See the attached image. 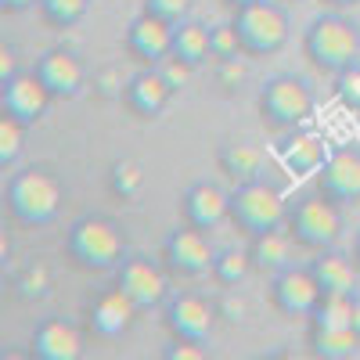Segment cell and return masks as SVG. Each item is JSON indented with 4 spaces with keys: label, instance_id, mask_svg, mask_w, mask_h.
<instances>
[{
    "label": "cell",
    "instance_id": "cell-1",
    "mask_svg": "<svg viewBox=\"0 0 360 360\" xmlns=\"http://www.w3.org/2000/svg\"><path fill=\"white\" fill-rule=\"evenodd\" d=\"M65 256L86 274H112L127 259V234L112 217L86 213L65 231Z\"/></svg>",
    "mask_w": 360,
    "mask_h": 360
},
{
    "label": "cell",
    "instance_id": "cell-2",
    "mask_svg": "<svg viewBox=\"0 0 360 360\" xmlns=\"http://www.w3.org/2000/svg\"><path fill=\"white\" fill-rule=\"evenodd\" d=\"M303 58L324 76L360 65V25L342 11H324L303 29Z\"/></svg>",
    "mask_w": 360,
    "mask_h": 360
},
{
    "label": "cell",
    "instance_id": "cell-3",
    "mask_svg": "<svg viewBox=\"0 0 360 360\" xmlns=\"http://www.w3.org/2000/svg\"><path fill=\"white\" fill-rule=\"evenodd\" d=\"M314 108H317V98L310 83L295 72L270 76L256 94V115L270 134H288L295 127H307L314 119Z\"/></svg>",
    "mask_w": 360,
    "mask_h": 360
},
{
    "label": "cell",
    "instance_id": "cell-4",
    "mask_svg": "<svg viewBox=\"0 0 360 360\" xmlns=\"http://www.w3.org/2000/svg\"><path fill=\"white\" fill-rule=\"evenodd\" d=\"M62 184L58 176L44 166H25V169H15L11 180H8V191H4V202H8V213L25 224V227H47L58 220L62 213Z\"/></svg>",
    "mask_w": 360,
    "mask_h": 360
},
{
    "label": "cell",
    "instance_id": "cell-5",
    "mask_svg": "<svg viewBox=\"0 0 360 360\" xmlns=\"http://www.w3.org/2000/svg\"><path fill=\"white\" fill-rule=\"evenodd\" d=\"M288 234L295 238L299 249L307 252H321V249H335L339 238L346 231V217L342 205L328 195H303L288 202V220H285Z\"/></svg>",
    "mask_w": 360,
    "mask_h": 360
},
{
    "label": "cell",
    "instance_id": "cell-6",
    "mask_svg": "<svg viewBox=\"0 0 360 360\" xmlns=\"http://www.w3.org/2000/svg\"><path fill=\"white\" fill-rule=\"evenodd\" d=\"M231 22L242 37V47L249 58H270L288 47L292 40V18L274 0H256V4L231 11Z\"/></svg>",
    "mask_w": 360,
    "mask_h": 360
},
{
    "label": "cell",
    "instance_id": "cell-7",
    "mask_svg": "<svg viewBox=\"0 0 360 360\" xmlns=\"http://www.w3.org/2000/svg\"><path fill=\"white\" fill-rule=\"evenodd\" d=\"M288 220V198L281 195L278 184L256 176L249 184H234L231 191V224L242 234H259L270 227H285Z\"/></svg>",
    "mask_w": 360,
    "mask_h": 360
},
{
    "label": "cell",
    "instance_id": "cell-8",
    "mask_svg": "<svg viewBox=\"0 0 360 360\" xmlns=\"http://www.w3.org/2000/svg\"><path fill=\"white\" fill-rule=\"evenodd\" d=\"M159 259L166 266V274L176 278V281H191V278H202L213 270V259H217V249L209 242V231L195 227V224H180L173 227L166 238H162V249H159Z\"/></svg>",
    "mask_w": 360,
    "mask_h": 360
},
{
    "label": "cell",
    "instance_id": "cell-9",
    "mask_svg": "<svg viewBox=\"0 0 360 360\" xmlns=\"http://www.w3.org/2000/svg\"><path fill=\"white\" fill-rule=\"evenodd\" d=\"M115 288H123L137 310H152V307H162L169 299V274L162 259H152V256H127L115 270Z\"/></svg>",
    "mask_w": 360,
    "mask_h": 360
},
{
    "label": "cell",
    "instance_id": "cell-10",
    "mask_svg": "<svg viewBox=\"0 0 360 360\" xmlns=\"http://www.w3.org/2000/svg\"><path fill=\"white\" fill-rule=\"evenodd\" d=\"M217 303H209L198 292H176L162 303V324L173 339H188V342H209L217 324Z\"/></svg>",
    "mask_w": 360,
    "mask_h": 360
},
{
    "label": "cell",
    "instance_id": "cell-11",
    "mask_svg": "<svg viewBox=\"0 0 360 360\" xmlns=\"http://www.w3.org/2000/svg\"><path fill=\"white\" fill-rule=\"evenodd\" d=\"M321 285L314 278L310 263L299 266V263H288L285 270H278L270 278V307L285 317H310L314 307L321 303Z\"/></svg>",
    "mask_w": 360,
    "mask_h": 360
},
{
    "label": "cell",
    "instance_id": "cell-12",
    "mask_svg": "<svg viewBox=\"0 0 360 360\" xmlns=\"http://www.w3.org/2000/svg\"><path fill=\"white\" fill-rule=\"evenodd\" d=\"M123 44H127V54L134 58L141 69H155V65H162L166 58L173 54V25L155 18V15H148V11H141L127 25Z\"/></svg>",
    "mask_w": 360,
    "mask_h": 360
},
{
    "label": "cell",
    "instance_id": "cell-13",
    "mask_svg": "<svg viewBox=\"0 0 360 360\" xmlns=\"http://www.w3.org/2000/svg\"><path fill=\"white\" fill-rule=\"evenodd\" d=\"M33 72H37V79L47 86V94H51L54 101H72V98L83 94V86H86V69H83V62H79L72 51H65V47L44 51V54L37 58Z\"/></svg>",
    "mask_w": 360,
    "mask_h": 360
},
{
    "label": "cell",
    "instance_id": "cell-14",
    "mask_svg": "<svg viewBox=\"0 0 360 360\" xmlns=\"http://www.w3.org/2000/svg\"><path fill=\"white\" fill-rule=\"evenodd\" d=\"M317 191L335 198L339 205L360 202V148L346 144L324 159V166L317 169Z\"/></svg>",
    "mask_w": 360,
    "mask_h": 360
},
{
    "label": "cell",
    "instance_id": "cell-15",
    "mask_svg": "<svg viewBox=\"0 0 360 360\" xmlns=\"http://www.w3.org/2000/svg\"><path fill=\"white\" fill-rule=\"evenodd\" d=\"M180 217L202 231H217L231 220V191H224L217 180H195L180 195Z\"/></svg>",
    "mask_w": 360,
    "mask_h": 360
},
{
    "label": "cell",
    "instance_id": "cell-16",
    "mask_svg": "<svg viewBox=\"0 0 360 360\" xmlns=\"http://www.w3.org/2000/svg\"><path fill=\"white\" fill-rule=\"evenodd\" d=\"M51 94L47 86L37 79V72H18L8 83H0V112H8L15 119H22L25 127L40 123L51 108Z\"/></svg>",
    "mask_w": 360,
    "mask_h": 360
},
{
    "label": "cell",
    "instance_id": "cell-17",
    "mask_svg": "<svg viewBox=\"0 0 360 360\" xmlns=\"http://www.w3.org/2000/svg\"><path fill=\"white\" fill-rule=\"evenodd\" d=\"M176 90L169 86V79L162 76V69H141L127 79V90H123V105L137 115V119H159L169 101H173Z\"/></svg>",
    "mask_w": 360,
    "mask_h": 360
},
{
    "label": "cell",
    "instance_id": "cell-18",
    "mask_svg": "<svg viewBox=\"0 0 360 360\" xmlns=\"http://www.w3.org/2000/svg\"><path fill=\"white\" fill-rule=\"evenodd\" d=\"M332 155L328 152V141L317 134V130H307V127H295L288 134H281V144H278V162L292 173V176H310L324 166V159Z\"/></svg>",
    "mask_w": 360,
    "mask_h": 360
},
{
    "label": "cell",
    "instance_id": "cell-19",
    "mask_svg": "<svg viewBox=\"0 0 360 360\" xmlns=\"http://www.w3.org/2000/svg\"><path fill=\"white\" fill-rule=\"evenodd\" d=\"M29 349H33L37 360H79L83 339H79L72 321H65V317H44L33 328Z\"/></svg>",
    "mask_w": 360,
    "mask_h": 360
},
{
    "label": "cell",
    "instance_id": "cell-20",
    "mask_svg": "<svg viewBox=\"0 0 360 360\" xmlns=\"http://www.w3.org/2000/svg\"><path fill=\"white\" fill-rule=\"evenodd\" d=\"M90 328H94V335L101 339H119L130 332V324L137 317V303L123 292V288H105L94 303H90Z\"/></svg>",
    "mask_w": 360,
    "mask_h": 360
},
{
    "label": "cell",
    "instance_id": "cell-21",
    "mask_svg": "<svg viewBox=\"0 0 360 360\" xmlns=\"http://www.w3.org/2000/svg\"><path fill=\"white\" fill-rule=\"evenodd\" d=\"M310 270L324 295H356V256H346L339 249H321L314 252Z\"/></svg>",
    "mask_w": 360,
    "mask_h": 360
},
{
    "label": "cell",
    "instance_id": "cell-22",
    "mask_svg": "<svg viewBox=\"0 0 360 360\" xmlns=\"http://www.w3.org/2000/svg\"><path fill=\"white\" fill-rule=\"evenodd\" d=\"M292 245L295 238L288 234V227H270L249 238V259L256 266V274L274 278L278 270H285L292 263Z\"/></svg>",
    "mask_w": 360,
    "mask_h": 360
},
{
    "label": "cell",
    "instance_id": "cell-23",
    "mask_svg": "<svg viewBox=\"0 0 360 360\" xmlns=\"http://www.w3.org/2000/svg\"><path fill=\"white\" fill-rule=\"evenodd\" d=\"M217 166L231 184H249L263 173V152L249 141H231L217 152Z\"/></svg>",
    "mask_w": 360,
    "mask_h": 360
},
{
    "label": "cell",
    "instance_id": "cell-24",
    "mask_svg": "<svg viewBox=\"0 0 360 360\" xmlns=\"http://www.w3.org/2000/svg\"><path fill=\"white\" fill-rule=\"evenodd\" d=\"M173 54L184 58L195 69L213 62V25H202L195 18H184L180 25H173Z\"/></svg>",
    "mask_w": 360,
    "mask_h": 360
},
{
    "label": "cell",
    "instance_id": "cell-25",
    "mask_svg": "<svg viewBox=\"0 0 360 360\" xmlns=\"http://www.w3.org/2000/svg\"><path fill=\"white\" fill-rule=\"evenodd\" d=\"M307 346H310V353L317 360H349L360 349V335L353 332L349 324H342V328H317V324H310Z\"/></svg>",
    "mask_w": 360,
    "mask_h": 360
},
{
    "label": "cell",
    "instance_id": "cell-26",
    "mask_svg": "<svg viewBox=\"0 0 360 360\" xmlns=\"http://www.w3.org/2000/svg\"><path fill=\"white\" fill-rule=\"evenodd\" d=\"M252 270H256V266H252V259H249V249H220L209 274H213V281H217L220 288H242Z\"/></svg>",
    "mask_w": 360,
    "mask_h": 360
},
{
    "label": "cell",
    "instance_id": "cell-27",
    "mask_svg": "<svg viewBox=\"0 0 360 360\" xmlns=\"http://www.w3.org/2000/svg\"><path fill=\"white\" fill-rule=\"evenodd\" d=\"M353 303H356V295H321V303L314 307V314L307 321L317 328H342L353 321Z\"/></svg>",
    "mask_w": 360,
    "mask_h": 360
},
{
    "label": "cell",
    "instance_id": "cell-28",
    "mask_svg": "<svg viewBox=\"0 0 360 360\" xmlns=\"http://www.w3.org/2000/svg\"><path fill=\"white\" fill-rule=\"evenodd\" d=\"M86 8H90V0H40V4H37L40 18H44L47 25H54V29H72V25H79L83 15H86Z\"/></svg>",
    "mask_w": 360,
    "mask_h": 360
},
{
    "label": "cell",
    "instance_id": "cell-29",
    "mask_svg": "<svg viewBox=\"0 0 360 360\" xmlns=\"http://www.w3.org/2000/svg\"><path fill=\"white\" fill-rule=\"evenodd\" d=\"M15 292L25 303H40V299L51 295V270L44 263H25L15 274Z\"/></svg>",
    "mask_w": 360,
    "mask_h": 360
},
{
    "label": "cell",
    "instance_id": "cell-30",
    "mask_svg": "<svg viewBox=\"0 0 360 360\" xmlns=\"http://www.w3.org/2000/svg\"><path fill=\"white\" fill-rule=\"evenodd\" d=\"M25 123L22 119H15V115H0V169H11L15 162H18V155H22V148H25Z\"/></svg>",
    "mask_w": 360,
    "mask_h": 360
},
{
    "label": "cell",
    "instance_id": "cell-31",
    "mask_svg": "<svg viewBox=\"0 0 360 360\" xmlns=\"http://www.w3.org/2000/svg\"><path fill=\"white\" fill-rule=\"evenodd\" d=\"M141 188H144V169L134 159H119L108 173V191L115 198H134Z\"/></svg>",
    "mask_w": 360,
    "mask_h": 360
},
{
    "label": "cell",
    "instance_id": "cell-32",
    "mask_svg": "<svg viewBox=\"0 0 360 360\" xmlns=\"http://www.w3.org/2000/svg\"><path fill=\"white\" fill-rule=\"evenodd\" d=\"M238 54H245V47H242L234 22L213 25V62H227V58H238Z\"/></svg>",
    "mask_w": 360,
    "mask_h": 360
},
{
    "label": "cell",
    "instance_id": "cell-33",
    "mask_svg": "<svg viewBox=\"0 0 360 360\" xmlns=\"http://www.w3.org/2000/svg\"><path fill=\"white\" fill-rule=\"evenodd\" d=\"M191 8H195V0H144V8L148 15H155L169 25H180L184 18H191Z\"/></svg>",
    "mask_w": 360,
    "mask_h": 360
},
{
    "label": "cell",
    "instance_id": "cell-34",
    "mask_svg": "<svg viewBox=\"0 0 360 360\" xmlns=\"http://www.w3.org/2000/svg\"><path fill=\"white\" fill-rule=\"evenodd\" d=\"M123 90H127V79H123V69H115V65H105L94 72V94L101 101H112V98H123Z\"/></svg>",
    "mask_w": 360,
    "mask_h": 360
},
{
    "label": "cell",
    "instance_id": "cell-35",
    "mask_svg": "<svg viewBox=\"0 0 360 360\" xmlns=\"http://www.w3.org/2000/svg\"><path fill=\"white\" fill-rule=\"evenodd\" d=\"M249 54H238V58H227V62H217V83L224 90H234V86H242L245 76H249V62H245Z\"/></svg>",
    "mask_w": 360,
    "mask_h": 360
},
{
    "label": "cell",
    "instance_id": "cell-36",
    "mask_svg": "<svg viewBox=\"0 0 360 360\" xmlns=\"http://www.w3.org/2000/svg\"><path fill=\"white\" fill-rule=\"evenodd\" d=\"M159 69H162V76L169 79V86L176 90V94H180V90H184V86L191 83V76H195V65H188L184 58H176V54H169Z\"/></svg>",
    "mask_w": 360,
    "mask_h": 360
},
{
    "label": "cell",
    "instance_id": "cell-37",
    "mask_svg": "<svg viewBox=\"0 0 360 360\" xmlns=\"http://www.w3.org/2000/svg\"><path fill=\"white\" fill-rule=\"evenodd\" d=\"M335 79H339L335 94L342 98V105H346V108H360V65H353V69L339 72Z\"/></svg>",
    "mask_w": 360,
    "mask_h": 360
},
{
    "label": "cell",
    "instance_id": "cell-38",
    "mask_svg": "<svg viewBox=\"0 0 360 360\" xmlns=\"http://www.w3.org/2000/svg\"><path fill=\"white\" fill-rule=\"evenodd\" d=\"M217 314H220L224 321L238 324V321H245V314H249V303H245L242 295H238V288H224V299L217 303Z\"/></svg>",
    "mask_w": 360,
    "mask_h": 360
},
{
    "label": "cell",
    "instance_id": "cell-39",
    "mask_svg": "<svg viewBox=\"0 0 360 360\" xmlns=\"http://www.w3.org/2000/svg\"><path fill=\"white\" fill-rule=\"evenodd\" d=\"M205 356H209L205 342H188V339H173L162 349V360H205Z\"/></svg>",
    "mask_w": 360,
    "mask_h": 360
},
{
    "label": "cell",
    "instance_id": "cell-40",
    "mask_svg": "<svg viewBox=\"0 0 360 360\" xmlns=\"http://www.w3.org/2000/svg\"><path fill=\"white\" fill-rule=\"evenodd\" d=\"M11 76H18V58H15V51L4 44V47H0V83H8Z\"/></svg>",
    "mask_w": 360,
    "mask_h": 360
},
{
    "label": "cell",
    "instance_id": "cell-41",
    "mask_svg": "<svg viewBox=\"0 0 360 360\" xmlns=\"http://www.w3.org/2000/svg\"><path fill=\"white\" fill-rule=\"evenodd\" d=\"M40 0H0V11L4 15H22V11H29V8H37Z\"/></svg>",
    "mask_w": 360,
    "mask_h": 360
},
{
    "label": "cell",
    "instance_id": "cell-42",
    "mask_svg": "<svg viewBox=\"0 0 360 360\" xmlns=\"http://www.w3.org/2000/svg\"><path fill=\"white\" fill-rule=\"evenodd\" d=\"M324 8H332V11H349V8H356L360 0H321Z\"/></svg>",
    "mask_w": 360,
    "mask_h": 360
},
{
    "label": "cell",
    "instance_id": "cell-43",
    "mask_svg": "<svg viewBox=\"0 0 360 360\" xmlns=\"http://www.w3.org/2000/svg\"><path fill=\"white\" fill-rule=\"evenodd\" d=\"M220 4H224L227 11H242V8H249V4H256V0H220Z\"/></svg>",
    "mask_w": 360,
    "mask_h": 360
},
{
    "label": "cell",
    "instance_id": "cell-44",
    "mask_svg": "<svg viewBox=\"0 0 360 360\" xmlns=\"http://www.w3.org/2000/svg\"><path fill=\"white\" fill-rule=\"evenodd\" d=\"M349 324H353V332L360 335V295H356V303H353V321Z\"/></svg>",
    "mask_w": 360,
    "mask_h": 360
},
{
    "label": "cell",
    "instance_id": "cell-45",
    "mask_svg": "<svg viewBox=\"0 0 360 360\" xmlns=\"http://www.w3.org/2000/svg\"><path fill=\"white\" fill-rule=\"evenodd\" d=\"M353 256H356V266H360V231H356V245H353Z\"/></svg>",
    "mask_w": 360,
    "mask_h": 360
},
{
    "label": "cell",
    "instance_id": "cell-46",
    "mask_svg": "<svg viewBox=\"0 0 360 360\" xmlns=\"http://www.w3.org/2000/svg\"><path fill=\"white\" fill-rule=\"evenodd\" d=\"M288 4H299V0H288Z\"/></svg>",
    "mask_w": 360,
    "mask_h": 360
}]
</instances>
